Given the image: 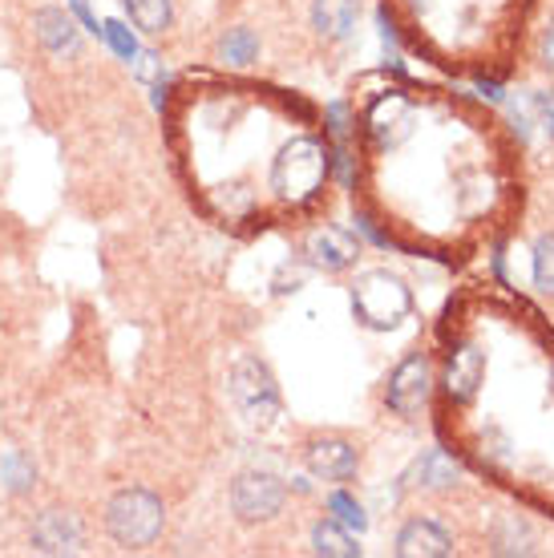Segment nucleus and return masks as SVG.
<instances>
[{"mask_svg": "<svg viewBox=\"0 0 554 558\" xmlns=\"http://www.w3.org/2000/svg\"><path fill=\"white\" fill-rule=\"evenodd\" d=\"M498 118L442 89L388 85L352 130L357 223L373 243L454 259L510 195Z\"/></svg>", "mask_w": 554, "mask_h": 558, "instance_id": "1", "label": "nucleus"}, {"mask_svg": "<svg viewBox=\"0 0 554 558\" xmlns=\"http://www.w3.org/2000/svg\"><path fill=\"white\" fill-rule=\"evenodd\" d=\"M162 113L182 182L215 227L264 231L328 191L333 142L324 113L300 94L186 73Z\"/></svg>", "mask_w": 554, "mask_h": 558, "instance_id": "2", "label": "nucleus"}, {"mask_svg": "<svg viewBox=\"0 0 554 558\" xmlns=\"http://www.w3.org/2000/svg\"><path fill=\"white\" fill-rule=\"evenodd\" d=\"M527 0H385L381 13L397 33L409 37L417 53L433 57L437 65L470 70L485 37L510 33L522 21Z\"/></svg>", "mask_w": 554, "mask_h": 558, "instance_id": "3", "label": "nucleus"}, {"mask_svg": "<svg viewBox=\"0 0 554 558\" xmlns=\"http://www.w3.org/2000/svg\"><path fill=\"white\" fill-rule=\"evenodd\" d=\"M352 316L369 332H393L413 316V292L397 271L369 267L352 279Z\"/></svg>", "mask_w": 554, "mask_h": 558, "instance_id": "4", "label": "nucleus"}, {"mask_svg": "<svg viewBox=\"0 0 554 558\" xmlns=\"http://www.w3.org/2000/svg\"><path fill=\"white\" fill-rule=\"evenodd\" d=\"M162 522H167V510H162V498H154L150 489H122L113 494L110 506H106V531L118 546L125 550H142L150 546L158 534H162Z\"/></svg>", "mask_w": 554, "mask_h": 558, "instance_id": "5", "label": "nucleus"}, {"mask_svg": "<svg viewBox=\"0 0 554 558\" xmlns=\"http://www.w3.org/2000/svg\"><path fill=\"white\" fill-rule=\"evenodd\" d=\"M227 392H231L239 417L248 421L251 429H272V425L279 421L276 377L267 373V364L260 361V356H243V361H236L231 377H227Z\"/></svg>", "mask_w": 554, "mask_h": 558, "instance_id": "6", "label": "nucleus"}, {"mask_svg": "<svg viewBox=\"0 0 554 558\" xmlns=\"http://www.w3.org/2000/svg\"><path fill=\"white\" fill-rule=\"evenodd\" d=\"M433 389H437V361L433 352H409L393 377H388L385 389V405L397 413V417L413 421L417 413H425L433 401Z\"/></svg>", "mask_w": 554, "mask_h": 558, "instance_id": "7", "label": "nucleus"}, {"mask_svg": "<svg viewBox=\"0 0 554 558\" xmlns=\"http://www.w3.org/2000/svg\"><path fill=\"white\" fill-rule=\"evenodd\" d=\"M284 498H288L284 482H279L276 474H267V470H248V474H239L236 482H231V510H236V518L248 522V526L279 518Z\"/></svg>", "mask_w": 554, "mask_h": 558, "instance_id": "8", "label": "nucleus"}, {"mask_svg": "<svg viewBox=\"0 0 554 558\" xmlns=\"http://www.w3.org/2000/svg\"><path fill=\"white\" fill-rule=\"evenodd\" d=\"M304 465L316 482H352L361 470V449L345 437H316L304 449Z\"/></svg>", "mask_w": 554, "mask_h": 558, "instance_id": "9", "label": "nucleus"}, {"mask_svg": "<svg viewBox=\"0 0 554 558\" xmlns=\"http://www.w3.org/2000/svg\"><path fill=\"white\" fill-rule=\"evenodd\" d=\"M304 255L312 267L328 271V276H340V271L357 267V259H361V239L345 231V227H316L304 243Z\"/></svg>", "mask_w": 554, "mask_h": 558, "instance_id": "10", "label": "nucleus"}, {"mask_svg": "<svg viewBox=\"0 0 554 558\" xmlns=\"http://www.w3.org/2000/svg\"><path fill=\"white\" fill-rule=\"evenodd\" d=\"M33 550L37 555H77L82 550V522L70 510H45L33 522Z\"/></svg>", "mask_w": 554, "mask_h": 558, "instance_id": "11", "label": "nucleus"}, {"mask_svg": "<svg viewBox=\"0 0 554 558\" xmlns=\"http://www.w3.org/2000/svg\"><path fill=\"white\" fill-rule=\"evenodd\" d=\"M33 28H37V41L53 57H70V53H77V45H82V28H77L73 13L57 9V4L37 9V13H33Z\"/></svg>", "mask_w": 554, "mask_h": 558, "instance_id": "12", "label": "nucleus"}, {"mask_svg": "<svg viewBox=\"0 0 554 558\" xmlns=\"http://www.w3.org/2000/svg\"><path fill=\"white\" fill-rule=\"evenodd\" d=\"M454 550V538L433 522V518H409L397 534V555L401 558H437V555H449Z\"/></svg>", "mask_w": 554, "mask_h": 558, "instance_id": "13", "label": "nucleus"}, {"mask_svg": "<svg viewBox=\"0 0 554 558\" xmlns=\"http://www.w3.org/2000/svg\"><path fill=\"white\" fill-rule=\"evenodd\" d=\"M361 21V0H312V28L324 41H348Z\"/></svg>", "mask_w": 554, "mask_h": 558, "instance_id": "14", "label": "nucleus"}, {"mask_svg": "<svg viewBox=\"0 0 554 558\" xmlns=\"http://www.w3.org/2000/svg\"><path fill=\"white\" fill-rule=\"evenodd\" d=\"M413 477H417L413 486H421V489H449L461 482V465L449 458L445 449H430V453L413 465Z\"/></svg>", "mask_w": 554, "mask_h": 558, "instance_id": "15", "label": "nucleus"}, {"mask_svg": "<svg viewBox=\"0 0 554 558\" xmlns=\"http://www.w3.org/2000/svg\"><path fill=\"white\" fill-rule=\"evenodd\" d=\"M130 25L146 33V37H162L174 21V4L170 0H122Z\"/></svg>", "mask_w": 554, "mask_h": 558, "instance_id": "16", "label": "nucleus"}, {"mask_svg": "<svg viewBox=\"0 0 554 558\" xmlns=\"http://www.w3.org/2000/svg\"><path fill=\"white\" fill-rule=\"evenodd\" d=\"M0 482H4V489H9L13 498L28 494V489L37 486V461H33V453H25V449L4 453V458H0Z\"/></svg>", "mask_w": 554, "mask_h": 558, "instance_id": "17", "label": "nucleus"}, {"mask_svg": "<svg viewBox=\"0 0 554 558\" xmlns=\"http://www.w3.org/2000/svg\"><path fill=\"white\" fill-rule=\"evenodd\" d=\"M312 546H316V555H328V558H357L361 555L357 538H352L340 522H316V531H312Z\"/></svg>", "mask_w": 554, "mask_h": 558, "instance_id": "18", "label": "nucleus"}, {"mask_svg": "<svg viewBox=\"0 0 554 558\" xmlns=\"http://www.w3.org/2000/svg\"><path fill=\"white\" fill-rule=\"evenodd\" d=\"M255 53H260V37H255L251 28H227V37L219 41V61H222V65H236V70H243V65H251V61H255Z\"/></svg>", "mask_w": 554, "mask_h": 558, "instance_id": "19", "label": "nucleus"}, {"mask_svg": "<svg viewBox=\"0 0 554 558\" xmlns=\"http://www.w3.org/2000/svg\"><path fill=\"white\" fill-rule=\"evenodd\" d=\"M101 41L110 45V53L118 57V61H125V65H130V61L138 57V49H142V45H138V33L125 25V21H118V16L101 21Z\"/></svg>", "mask_w": 554, "mask_h": 558, "instance_id": "20", "label": "nucleus"}, {"mask_svg": "<svg viewBox=\"0 0 554 558\" xmlns=\"http://www.w3.org/2000/svg\"><path fill=\"white\" fill-rule=\"evenodd\" d=\"M328 510H333L336 522H340L345 531H357V534L369 531V514H364V506L357 502L348 489H336V494H328Z\"/></svg>", "mask_w": 554, "mask_h": 558, "instance_id": "21", "label": "nucleus"}, {"mask_svg": "<svg viewBox=\"0 0 554 558\" xmlns=\"http://www.w3.org/2000/svg\"><path fill=\"white\" fill-rule=\"evenodd\" d=\"M494 550H498V555H514V550L530 555V531H527V522H522L518 514L506 518L498 531H494Z\"/></svg>", "mask_w": 554, "mask_h": 558, "instance_id": "22", "label": "nucleus"}, {"mask_svg": "<svg viewBox=\"0 0 554 558\" xmlns=\"http://www.w3.org/2000/svg\"><path fill=\"white\" fill-rule=\"evenodd\" d=\"M534 288L554 295V235H542L534 243Z\"/></svg>", "mask_w": 554, "mask_h": 558, "instance_id": "23", "label": "nucleus"}, {"mask_svg": "<svg viewBox=\"0 0 554 558\" xmlns=\"http://www.w3.org/2000/svg\"><path fill=\"white\" fill-rule=\"evenodd\" d=\"M130 73L138 77V82L154 85V82H162L167 77V70H162V57L154 53V49H138V57L130 61Z\"/></svg>", "mask_w": 554, "mask_h": 558, "instance_id": "24", "label": "nucleus"}, {"mask_svg": "<svg viewBox=\"0 0 554 558\" xmlns=\"http://www.w3.org/2000/svg\"><path fill=\"white\" fill-rule=\"evenodd\" d=\"M70 13H73V21H77V28H82V33H89V37H101V21H97V13L89 9V0H70Z\"/></svg>", "mask_w": 554, "mask_h": 558, "instance_id": "25", "label": "nucleus"}, {"mask_svg": "<svg viewBox=\"0 0 554 558\" xmlns=\"http://www.w3.org/2000/svg\"><path fill=\"white\" fill-rule=\"evenodd\" d=\"M542 65L554 73V21L546 25V33H542Z\"/></svg>", "mask_w": 554, "mask_h": 558, "instance_id": "26", "label": "nucleus"}]
</instances>
